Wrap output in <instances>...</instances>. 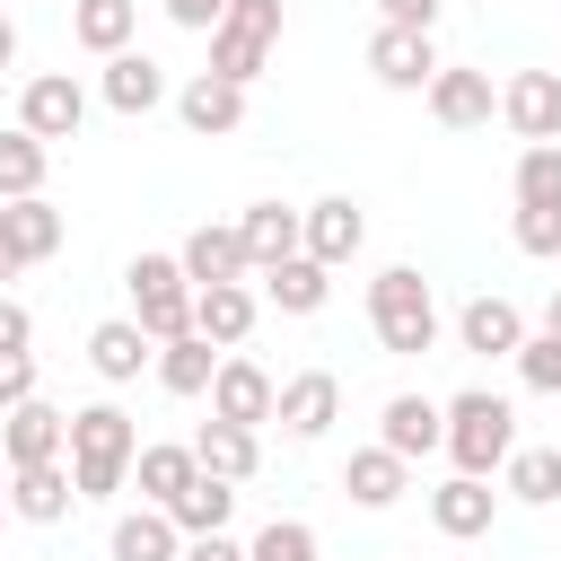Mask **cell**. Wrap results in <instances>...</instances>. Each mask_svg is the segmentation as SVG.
Instances as JSON below:
<instances>
[{"label":"cell","mask_w":561,"mask_h":561,"mask_svg":"<svg viewBox=\"0 0 561 561\" xmlns=\"http://www.w3.org/2000/svg\"><path fill=\"white\" fill-rule=\"evenodd\" d=\"M44 175H53V149L35 140V131H0V202H26V193H44Z\"/></svg>","instance_id":"33"},{"label":"cell","mask_w":561,"mask_h":561,"mask_svg":"<svg viewBox=\"0 0 561 561\" xmlns=\"http://www.w3.org/2000/svg\"><path fill=\"white\" fill-rule=\"evenodd\" d=\"M105 552H114V561H184V526H175L167 508H149V500H140V508H123V517H114Z\"/></svg>","instance_id":"25"},{"label":"cell","mask_w":561,"mask_h":561,"mask_svg":"<svg viewBox=\"0 0 561 561\" xmlns=\"http://www.w3.org/2000/svg\"><path fill=\"white\" fill-rule=\"evenodd\" d=\"M517 377H526V394H561V342H552V333H526Z\"/></svg>","instance_id":"37"},{"label":"cell","mask_w":561,"mask_h":561,"mask_svg":"<svg viewBox=\"0 0 561 561\" xmlns=\"http://www.w3.org/2000/svg\"><path fill=\"white\" fill-rule=\"evenodd\" d=\"M0 228H9V245H18L26 263H53V254H61V210H53L44 193H26V202H0Z\"/></svg>","instance_id":"30"},{"label":"cell","mask_w":561,"mask_h":561,"mask_svg":"<svg viewBox=\"0 0 561 561\" xmlns=\"http://www.w3.org/2000/svg\"><path fill=\"white\" fill-rule=\"evenodd\" d=\"M0 517H9V491H0Z\"/></svg>","instance_id":"48"},{"label":"cell","mask_w":561,"mask_h":561,"mask_svg":"<svg viewBox=\"0 0 561 561\" xmlns=\"http://www.w3.org/2000/svg\"><path fill=\"white\" fill-rule=\"evenodd\" d=\"M491 517H500V491H491L482 473H447V482L430 491V526H438L447 543H473V535H491Z\"/></svg>","instance_id":"15"},{"label":"cell","mask_w":561,"mask_h":561,"mask_svg":"<svg viewBox=\"0 0 561 561\" xmlns=\"http://www.w3.org/2000/svg\"><path fill=\"white\" fill-rule=\"evenodd\" d=\"M9 61H18V18L0 9V70H9Z\"/></svg>","instance_id":"45"},{"label":"cell","mask_w":561,"mask_h":561,"mask_svg":"<svg viewBox=\"0 0 561 561\" xmlns=\"http://www.w3.org/2000/svg\"><path fill=\"white\" fill-rule=\"evenodd\" d=\"M500 123H508L526 149H561V70H508Z\"/></svg>","instance_id":"7"},{"label":"cell","mask_w":561,"mask_h":561,"mask_svg":"<svg viewBox=\"0 0 561 561\" xmlns=\"http://www.w3.org/2000/svg\"><path fill=\"white\" fill-rule=\"evenodd\" d=\"M342 491H351V508H394V500L412 491V465H403L394 447H351Z\"/></svg>","instance_id":"27"},{"label":"cell","mask_w":561,"mask_h":561,"mask_svg":"<svg viewBox=\"0 0 561 561\" xmlns=\"http://www.w3.org/2000/svg\"><path fill=\"white\" fill-rule=\"evenodd\" d=\"M35 403V351H0V412Z\"/></svg>","instance_id":"39"},{"label":"cell","mask_w":561,"mask_h":561,"mask_svg":"<svg viewBox=\"0 0 561 561\" xmlns=\"http://www.w3.org/2000/svg\"><path fill=\"white\" fill-rule=\"evenodd\" d=\"M359 245H368V210H359L351 193H324V202H307V254H316V263H333V272H342Z\"/></svg>","instance_id":"20"},{"label":"cell","mask_w":561,"mask_h":561,"mask_svg":"<svg viewBox=\"0 0 561 561\" xmlns=\"http://www.w3.org/2000/svg\"><path fill=\"white\" fill-rule=\"evenodd\" d=\"M167 18H175L184 35H210V26L228 18V0H167Z\"/></svg>","instance_id":"41"},{"label":"cell","mask_w":561,"mask_h":561,"mask_svg":"<svg viewBox=\"0 0 561 561\" xmlns=\"http://www.w3.org/2000/svg\"><path fill=\"white\" fill-rule=\"evenodd\" d=\"M193 456H202V473H219V482H254V465H263L254 430H237V421H202V430H193Z\"/></svg>","instance_id":"29"},{"label":"cell","mask_w":561,"mask_h":561,"mask_svg":"<svg viewBox=\"0 0 561 561\" xmlns=\"http://www.w3.org/2000/svg\"><path fill=\"white\" fill-rule=\"evenodd\" d=\"M543 333H552V342H561V289H552V298H543Z\"/></svg>","instance_id":"46"},{"label":"cell","mask_w":561,"mask_h":561,"mask_svg":"<svg viewBox=\"0 0 561 561\" xmlns=\"http://www.w3.org/2000/svg\"><path fill=\"white\" fill-rule=\"evenodd\" d=\"M254 316H263V298H254L245 280H219V289H193V333H202L210 351H237V342L254 333Z\"/></svg>","instance_id":"21"},{"label":"cell","mask_w":561,"mask_h":561,"mask_svg":"<svg viewBox=\"0 0 561 561\" xmlns=\"http://www.w3.org/2000/svg\"><path fill=\"white\" fill-rule=\"evenodd\" d=\"M96 96H105L114 114H158V105H167L175 88H167V61H149V53L131 44V53H114V61H105V79H96Z\"/></svg>","instance_id":"19"},{"label":"cell","mask_w":561,"mask_h":561,"mask_svg":"<svg viewBox=\"0 0 561 561\" xmlns=\"http://www.w3.org/2000/svg\"><path fill=\"white\" fill-rule=\"evenodd\" d=\"M237 237H245V263H254V280H263V272H280L289 254H307V210H289V202H245Z\"/></svg>","instance_id":"12"},{"label":"cell","mask_w":561,"mask_h":561,"mask_svg":"<svg viewBox=\"0 0 561 561\" xmlns=\"http://www.w3.org/2000/svg\"><path fill=\"white\" fill-rule=\"evenodd\" d=\"M70 500H79L70 465H18L9 473V517H26V526H61Z\"/></svg>","instance_id":"23"},{"label":"cell","mask_w":561,"mask_h":561,"mask_svg":"<svg viewBox=\"0 0 561 561\" xmlns=\"http://www.w3.org/2000/svg\"><path fill=\"white\" fill-rule=\"evenodd\" d=\"M88 368H96L105 386H131L140 368H158V342H149L131 316H105V324L88 333Z\"/></svg>","instance_id":"22"},{"label":"cell","mask_w":561,"mask_h":561,"mask_svg":"<svg viewBox=\"0 0 561 561\" xmlns=\"http://www.w3.org/2000/svg\"><path fill=\"white\" fill-rule=\"evenodd\" d=\"M26 342H35V316H26V307L0 289V351H26Z\"/></svg>","instance_id":"42"},{"label":"cell","mask_w":561,"mask_h":561,"mask_svg":"<svg viewBox=\"0 0 561 561\" xmlns=\"http://www.w3.org/2000/svg\"><path fill=\"white\" fill-rule=\"evenodd\" d=\"M263 298H272L280 316H316V307L333 298V263H316V254H289L280 272H263Z\"/></svg>","instance_id":"28"},{"label":"cell","mask_w":561,"mask_h":561,"mask_svg":"<svg viewBox=\"0 0 561 561\" xmlns=\"http://www.w3.org/2000/svg\"><path fill=\"white\" fill-rule=\"evenodd\" d=\"M0 491H9V456H0Z\"/></svg>","instance_id":"47"},{"label":"cell","mask_w":561,"mask_h":561,"mask_svg":"<svg viewBox=\"0 0 561 561\" xmlns=\"http://www.w3.org/2000/svg\"><path fill=\"white\" fill-rule=\"evenodd\" d=\"M167 517L184 526V543H193V535H228V517H237V482L202 473V482H193V491H184V500H175Z\"/></svg>","instance_id":"34"},{"label":"cell","mask_w":561,"mask_h":561,"mask_svg":"<svg viewBox=\"0 0 561 561\" xmlns=\"http://www.w3.org/2000/svg\"><path fill=\"white\" fill-rule=\"evenodd\" d=\"M18 272H26V254H18V245H9V228H0V280H18Z\"/></svg>","instance_id":"44"},{"label":"cell","mask_w":561,"mask_h":561,"mask_svg":"<svg viewBox=\"0 0 561 561\" xmlns=\"http://www.w3.org/2000/svg\"><path fill=\"white\" fill-rule=\"evenodd\" d=\"M517 210H561V149H517Z\"/></svg>","instance_id":"35"},{"label":"cell","mask_w":561,"mask_h":561,"mask_svg":"<svg viewBox=\"0 0 561 561\" xmlns=\"http://www.w3.org/2000/svg\"><path fill=\"white\" fill-rule=\"evenodd\" d=\"M272 421H280L298 447H307V438H324V430L342 421V377H333V368H298V377L280 386V412H272Z\"/></svg>","instance_id":"13"},{"label":"cell","mask_w":561,"mask_h":561,"mask_svg":"<svg viewBox=\"0 0 561 561\" xmlns=\"http://www.w3.org/2000/svg\"><path fill=\"white\" fill-rule=\"evenodd\" d=\"M131 473H140V500H149V508H175V500L202 482V456H193V438H184V447H175V438H149Z\"/></svg>","instance_id":"26"},{"label":"cell","mask_w":561,"mask_h":561,"mask_svg":"<svg viewBox=\"0 0 561 561\" xmlns=\"http://www.w3.org/2000/svg\"><path fill=\"white\" fill-rule=\"evenodd\" d=\"M272 412H280V386H272V368H263V359H245V351H228V359H219V377H210V421L263 430Z\"/></svg>","instance_id":"8"},{"label":"cell","mask_w":561,"mask_h":561,"mask_svg":"<svg viewBox=\"0 0 561 561\" xmlns=\"http://www.w3.org/2000/svg\"><path fill=\"white\" fill-rule=\"evenodd\" d=\"M123 289H131V324L149 342H184L193 333V280L175 254H131L123 263Z\"/></svg>","instance_id":"4"},{"label":"cell","mask_w":561,"mask_h":561,"mask_svg":"<svg viewBox=\"0 0 561 561\" xmlns=\"http://www.w3.org/2000/svg\"><path fill=\"white\" fill-rule=\"evenodd\" d=\"M508 237H517V254L561 263V210H517V219H508Z\"/></svg>","instance_id":"38"},{"label":"cell","mask_w":561,"mask_h":561,"mask_svg":"<svg viewBox=\"0 0 561 561\" xmlns=\"http://www.w3.org/2000/svg\"><path fill=\"white\" fill-rule=\"evenodd\" d=\"M140 447L149 438H140V421L123 403H79L70 412V482H79V500H114L131 482Z\"/></svg>","instance_id":"1"},{"label":"cell","mask_w":561,"mask_h":561,"mask_svg":"<svg viewBox=\"0 0 561 561\" xmlns=\"http://www.w3.org/2000/svg\"><path fill=\"white\" fill-rule=\"evenodd\" d=\"M245 561H316V526H307V517H272V526L245 543Z\"/></svg>","instance_id":"36"},{"label":"cell","mask_w":561,"mask_h":561,"mask_svg":"<svg viewBox=\"0 0 561 561\" xmlns=\"http://www.w3.org/2000/svg\"><path fill=\"white\" fill-rule=\"evenodd\" d=\"M272 44H280V0H228V18L210 26V70L254 88L272 70Z\"/></svg>","instance_id":"5"},{"label":"cell","mask_w":561,"mask_h":561,"mask_svg":"<svg viewBox=\"0 0 561 561\" xmlns=\"http://www.w3.org/2000/svg\"><path fill=\"white\" fill-rule=\"evenodd\" d=\"M377 26H412V35H430V26H438V0H377Z\"/></svg>","instance_id":"40"},{"label":"cell","mask_w":561,"mask_h":561,"mask_svg":"<svg viewBox=\"0 0 561 561\" xmlns=\"http://www.w3.org/2000/svg\"><path fill=\"white\" fill-rule=\"evenodd\" d=\"M377 447H394L403 465H421L430 447H447V403H430V394H386V412H377Z\"/></svg>","instance_id":"14"},{"label":"cell","mask_w":561,"mask_h":561,"mask_svg":"<svg viewBox=\"0 0 561 561\" xmlns=\"http://www.w3.org/2000/svg\"><path fill=\"white\" fill-rule=\"evenodd\" d=\"M219 359H228V351H210L202 333H184V342H158V386L193 403V394H210V377H219Z\"/></svg>","instance_id":"31"},{"label":"cell","mask_w":561,"mask_h":561,"mask_svg":"<svg viewBox=\"0 0 561 561\" xmlns=\"http://www.w3.org/2000/svg\"><path fill=\"white\" fill-rule=\"evenodd\" d=\"M500 491L526 500V508H552V500H561V447H517V456L500 465Z\"/></svg>","instance_id":"32"},{"label":"cell","mask_w":561,"mask_h":561,"mask_svg":"<svg viewBox=\"0 0 561 561\" xmlns=\"http://www.w3.org/2000/svg\"><path fill=\"white\" fill-rule=\"evenodd\" d=\"M175 263H184V280L193 289H219V280H245L254 263H245V237H237V219L219 228V219H202L184 245H175Z\"/></svg>","instance_id":"17"},{"label":"cell","mask_w":561,"mask_h":561,"mask_svg":"<svg viewBox=\"0 0 561 561\" xmlns=\"http://www.w3.org/2000/svg\"><path fill=\"white\" fill-rule=\"evenodd\" d=\"M456 342L482 351V359H517V351H526V316H517L500 289H482V298L456 307Z\"/></svg>","instance_id":"18"},{"label":"cell","mask_w":561,"mask_h":561,"mask_svg":"<svg viewBox=\"0 0 561 561\" xmlns=\"http://www.w3.org/2000/svg\"><path fill=\"white\" fill-rule=\"evenodd\" d=\"M79 123H88V88H79L70 70H35V79L18 88V131H35L44 149H53V140H79Z\"/></svg>","instance_id":"6"},{"label":"cell","mask_w":561,"mask_h":561,"mask_svg":"<svg viewBox=\"0 0 561 561\" xmlns=\"http://www.w3.org/2000/svg\"><path fill=\"white\" fill-rule=\"evenodd\" d=\"M368 70H377V88H394V96H430V79H438L447 61H438L430 35H412V26H377V35H368Z\"/></svg>","instance_id":"10"},{"label":"cell","mask_w":561,"mask_h":561,"mask_svg":"<svg viewBox=\"0 0 561 561\" xmlns=\"http://www.w3.org/2000/svg\"><path fill=\"white\" fill-rule=\"evenodd\" d=\"M430 114H438L447 131H482V123L500 114V88H491V70H465V61H447V70L430 79Z\"/></svg>","instance_id":"16"},{"label":"cell","mask_w":561,"mask_h":561,"mask_svg":"<svg viewBox=\"0 0 561 561\" xmlns=\"http://www.w3.org/2000/svg\"><path fill=\"white\" fill-rule=\"evenodd\" d=\"M175 114H184L193 140H228V131H245V88L219 79V70H193V79L175 88Z\"/></svg>","instance_id":"11"},{"label":"cell","mask_w":561,"mask_h":561,"mask_svg":"<svg viewBox=\"0 0 561 561\" xmlns=\"http://www.w3.org/2000/svg\"><path fill=\"white\" fill-rule=\"evenodd\" d=\"M184 561H245V543H237V535H193Z\"/></svg>","instance_id":"43"},{"label":"cell","mask_w":561,"mask_h":561,"mask_svg":"<svg viewBox=\"0 0 561 561\" xmlns=\"http://www.w3.org/2000/svg\"><path fill=\"white\" fill-rule=\"evenodd\" d=\"M131 35H140V0H70V44L79 53L114 61V53H131Z\"/></svg>","instance_id":"24"},{"label":"cell","mask_w":561,"mask_h":561,"mask_svg":"<svg viewBox=\"0 0 561 561\" xmlns=\"http://www.w3.org/2000/svg\"><path fill=\"white\" fill-rule=\"evenodd\" d=\"M0 456H9V473L18 465H70V412L61 403H18V412H0Z\"/></svg>","instance_id":"9"},{"label":"cell","mask_w":561,"mask_h":561,"mask_svg":"<svg viewBox=\"0 0 561 561\" xmlns=\"http://www.w3.org/2000/svg\"><path fill=\"white\" fill-rule=\"evenodd\" d=\"M368 333H377V351H394V359H421V351H438V333H447V316H438V289H430L412 263H386V272L368 280Z\"/></svg>","instance_id":"2"},{"label":"cell","mask_w":561,"mask_h":561,"mask_svg":"<svg viewBox=\"0 0 561 561\" xmlns=\"http://www.w3.org/2000/svg\"><path fill=\"white\" fill-rule=\"evenodd\" d=\"M447 456H456V473H500L508 456H517V412H508V394H491V386H465V394H447Z\"/></svg>","instance_id":"3"}]
</instances>
